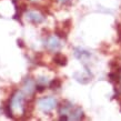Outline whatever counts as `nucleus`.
Returning a JSON list of instances; mask_svg holds the SVG:
<instances>
[{
    "label": "nucleus",
    "instance_id": "obj_1",
    "mask_svg": "<svg viewBox=\"0 0 121 121\" xmlns=\"http://www.w3.org/2000/svg\"><path fill=\"white\" fill-rule=\"evenodd\" d=\"M57 100L52 97H44V98H41L39 101H38V106L40 108L41 111H43L44 113H49L51 110H53L56 107H57Z\"/></svg>",
    "mask_w": 121,
    "mask_h": 121
},
{
    "label": "nucleus",
    "instance_id": "obj_16",
    "mask_svg": "<svg viewBox=\"0 0 121 121\" xmlns=\"http://www.w3.org/2000/svg\"><path fill=\"white\" fill-rule=\"evenodd\" d=\"M35 89L37 90V92H42V91H44V90H46V86H44V84H42V83H38V84H36Z\"/></svg>",
    "mask_w": 121,
    "mask_h": 121
},
{
    "label": "nucleus",
    "instance_id": "obj_14",
    "mask_svg": "<svg viewBox=\"0 0 121 121\" xmlns=\"http://www.w3.org/2000/svg\"><path fill=\"white\" fill-rule=\"evenodd\" d=\"M71 26H72V21H71V19H67V20L62 21V23H61V28H62L65 31H67V32H69L70 31Z\"/></svg>",
    "mask_w": 121,
    "mask_h": 121
},
{
    "label": "nucleus",
    "instance_id": "obj_9",
    "mask_svg": "<svg viewBox=\"0 0 121 121\" xmlns=\"http://www.w3.org/2000/svg\"><path fill=\"white\" fill-rule=\"evenodd\" d=\"M108 78H109V81H110V82H112V83H114V84H118L119 82H120V80H121L120 72H119V71H117V70L111 71L110 73H109V76H108Z\"/></svg>",
    "mask_w": 121,
    "mask_h": 121
},
{
    "label": "nucleus",
    "instance_id": "obj_6",
    "mask_svg": "<svg viewBox=\"0 0 121 121\" xmlns=\"http://www.w3.org/2000/svg\"><path fill=\"white\" fill-rule=\"evenodd\" d=\"M68 118H69V120H81V119H83V111L80 107L74 106L68 114Z\"/></svg>",
    "mask_w": 121,
    "mask_h": 121
},
{
    "label": "nucleus",
    "instance_id": "obj_2",
    "mask_svg": "<svg viewBox=\"0 0 121 121\" xmlns=\"http://www.w3.org/2000/svg\"><path fill=\"white\" fill-rule=\"evenodd\" d=\"M10 103H11V109H23V104H25V97L21 91H17L12 95L10 98Z\"/></svg>",
    "mask_w": 121,
    "mask_h": 121
},
{
    "label": "nucleus",
    "instance_id": "obj_12",
    "mask_svg": "<svg viewBox=\"0 0 121 121\" xmlns=\"http://www.w3.org/2000/svg\"><path fill=\"white\" fill-rule=\"evenodd\" d=\"M61 86H62V81L60 78H55L53 80L50 81V83H49V88L51 89V90H58V89L61 88Z\"/></svg>",
    "mask_w": 121,
    "mask_h": 121
},
{
    "label": "nucleus",
    "instance_id": "obj_7",
    "mask_svg": "<svg viewBox=\"0 0 121 121\" xmlns=\"http://www.w3.org/2000/svg\"><path fill=\"white\" fill-rule=\"evenodd\" d=\"M53 62L60 67H65V66H67V63H68V58H67L65 55H62V53L57 52V53L53 56Z\"/></svg>",
    "mask_w": 121,
    "mask_h": 121
},
{
    "label": "nucleus",
    "instance_id": "obj_18",
    "mask_svg": "<svg viewBox=\"0 0 121 121\" xmlns=\"http://www.w3.org/2000/svg\"><path fill=\"white\" fill-rule=\"evenodd\" d=\"M71 0H59V2L60 4H69Z\"/></svg>",
    "mask_w": 121,
    "mask_h": 121
},
{
    "label": "nucleus",
    "instance_id": "obj_3",
    "mask_svg": "<svg viewBox=\"0 0 121 121\" xmlns=\"http://www.w3.org/2000/svg\"><path fill=\"white\" fill-rule=\"evenodd\" d=\"M46 47L50 51H57V50H59V48L61 47V43H60V40L58 39L57 36H51L46 41Z\"/></svg>",
    "mask_w": 121,
    "mask_h": 121
},
{
    "label": "nucleus",
    "instance_id": "obj_10",
    "mask_svg": "<svg viewBox=\"0 0 121 121\" xmlns=\"http://www.w3.org/2000/svg\"><path fill=\"white\" fill-rule=\"evenodd\" d=\"M74 56L78 59H80V60H84V59L89 58L91 55H90V52L86 51V50H82L80 48H77V49H74Z\"/></svg>",
    "mask_w": 121,
    "mask_h": 121
},
{
    "label": "nucleus",
    "instance_id": "obj_13",
    "mask_svg": "<svg viewBox=\"0 0 121 121\" xmlns=\"http://www.w3.org/2000/svg\"><path fill=\"white\" fill-rule=\"evenodd\" d=\"M55 35L57 36L58 38H61V39H66L67 38V35H68V32L67 31H65V30L61 28V26H57L55 29Z\"/></svg>",
    "mask_w": 121,
    "mask_h": 121
},
{
    "label": "nucleus",
    "instance_id": "obj_19",
    "mask_svg": "<svg viewBox=\"0 0 121 121\" xmlns=\"http://www.w3.org/2000/svg\"><path fill=\"white\" fill-rule=\"evenodd\" d=\"M120 111H121V100H120Z\"/></svg>",
    "mask_w": 121,
    "mask_h": 121
},
{
    "label": "nucleus",
    "instance_id": "obj_4",
    "mask_svg": "<svg viewBox=\"0 0 121 121\" xmlns=\"http://www.w3.org/2000/svg\"><path fill=\"white\" fill-rule=\"evenodd\" d=\"M73 107L74 106L70 102V101L65 100V101H62V102L58 106V112H59V114H60V116H67V117H68L69 112L71 111V109H72Z\"/></svg>",
    "mask_w": 121,
    "mask_h": 121
},
{
    "label": "nucleus",
    "instance_id": "obj_17",
    "mask_svg": "<svg viewBox=\"0 0 121 121\" xmlns=\"http://www.w3.org/2000/svg\"><path fill=\"white\" fill-rule=\"evenodd\" d=\"M17 42H18V46L20 48H25L26 46H25V42H23V40H21V39H18L17 40Z\"/></svg>",
    "mask_w": 121,
    "mask_h": 121
},
{
    "label": "nucleus",
    "instance_id": "obj_8",
    "mask_svg": "<svg viewBox=\"0 0 121 121\" xmlns=\"http://www.w3.org/2000/svg\"><path fill=\"white\" fill-rule=\"evenodd\" d=\"M35 83H33V81L30 79V78H28V79H26L25 80V82H23V91L26 92L27 95H32V92L36 90L35 89Z\"/></svg>",
    "mask_w": 121,
    "mask_h": 121
},
{
    "label": "nucleus",
    "instance_id": "obj_11",
    "mask_svg": "<svg viewBox=\"0 0 121 121\" xmlns=\"http://www.w3.org/2000/svg\"><path fill=\"white\" fill-rule=\"evenodd\" d=\"M4 113H6V116H7L8 118H10V119H13V114H12V109H11V103H10V99H8L7 101H4Z\"/></svg>",
    "mask_w": 121,
    "mask_h": 121
},
{
    "label": "nucleus",
    "instance_id": "obj_5",
    "mask_svg": "<svg viewBox=\"0 0 121 121\" xmlns=\"http://www.w3.org/2000/svg\"><path fill=\"white\" fill-rule=\"evenodd\" d=\"M27 18L30 22H32L33 25H39L43 21V16L40 15L39 12H36V11H28L27 12Z\"/></svg>",
    "mask_w": 121,
    "mask_h": 121
},
{
    "label": "nucleus",
    "instance_id": "obj_15",
    "mask_svg": "<svg viewBox=\"0 0 121 121\" xmlns=\"http://www.w3.org/2000/svg\"><path fill=\"white\" fill-rule=\"evenodd\" d=\"M116 29L118 32V41L121 43V23H117L116 25Z\"/></svg>",
    "mask_w": 121,
    "mask_h": 121
}]
</instances>
